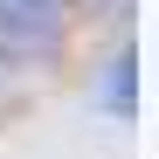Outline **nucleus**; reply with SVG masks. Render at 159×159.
<instances>
[{"instance_id": "f257e3e1", "label": "nucleus", "mask_w": 159, "mask_h": 159, "mask_svg": "<svg viewBox=\"0 0 159 159\" xmlns=\"http://www.w3.org/2000/svg\"><path fill=\"white\" fill-rule=\"evenodd\" d=\"M62 48V0H0V56L42 62Z\"/></svg>"}, {"instance_id": "f03ea898", "label": "nucleus", "mask_w": 159, "mask_h": 159, "mask_svg": "<svg viewBox=\"0 0 159 159\" xmlns=\"http://www.w3.org/2000/svg\"><path fill=\"white\" fill-rule=\"evenodd\" d=\"M97 104L111 118H131L139 111V48L131 42H118V56L104 62V76H97Z\"/></svg>"}]
</instances>
